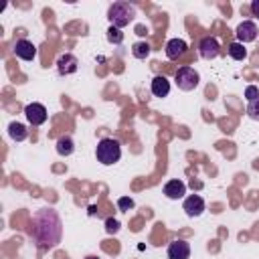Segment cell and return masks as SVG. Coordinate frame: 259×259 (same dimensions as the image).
<instances>
[{
    "mask_svg": "<svg viewBox=\"0 0 259 259\" xmlns=\"http://www.w3.org/2000/svg\"><path fill=\"white\" fill-rule=\"evenodd\" d=\"M61 235H63V223L55 208L42 206L32 214L30 237L38 243L40 249L55 247L61 241Z\"/></svg>",
    "mask_w": 259,
    "mask_h": 259,
    "instance_id": "cell-1",
    "label": "cell"
},
{
    "mask_svg": "<svg viewBox=\"0 0 259 259\" xmlns=\"http://www.w3.org/2000/svg\"><path fill=\"white\" fill-rule=\"evenodd\" d=\"M95 156H97V162H101L103 166H111L121 158V144L113 138H103L95 148Z\"/></svg>",
    "mask_w": 259,
    "mask_h": 259,
    "instance_id": "cell-2",
    "label": "cell"
},
{
    "mask_svg": "<svg viewBox=\"0 0 259 259\" xmlns=\"http://www.w3.org/2000/svg\"><path fill=\"white\" fill-rule=\"evenodd\" d=\"M136 16V6L130 2H113L107 10V18L111 22V26L115 28H123L127 26Z\"/></svg>",
    "mask_w": 259,
    "mask_h": 259,
    "instance_id": "cell-3",
    "label": "cell"
},
{
    "mask_svg": "<svg viewBox=\"0 0 259 259\" xmlns=\"http://www.w3.org/2000/svg\"><path fill=\"white\" fill-rule=\"evenodd\" d=\"M198 83H200V77L192 67H180L176 71V85L180 91H192L198 87Z\"/></svg>",
    "mask_w": 259,
    "mask_h": 259,
    "instance_id": "cell-4",
    "label": "cell"
},
{
    "mask_svg": "<svg viewBox=\"0 0 259 259\" xmlns=\"http://www.w3.org/2000/svg\"><path fill=\"white\" fill-rule=\"evenodd\" d=\"M235 34H237V42L247 45V42H253V40L257 38L259 30H257V24H255L253 20H243V22L235 28Z\"/></svg>",
    "mask_w": 259,
    "mask_h": 259,
    "instance_id": "cell-5",
    "label": "cell"
},
{
    "mask_svg": "<svg viewBox=\"0 0 259 259\" xmlns=\"http://www.w3.org/2000/svg\"><path fill=\"white\" fill-rule=\"evenodd\" d=\"M24 115H26V119H28V123L30 125H42L45 121H47V117H49V113H47V107L42 105V103H28L26 107H24Z\"/></svg>",
    "mask_w": 259,
    "mask_h": 259,
    "instance_id": "cell-6",
    "label": "cell"
},
{
    "mask_svg": "<svg viewBox=\"0 0 259 259\" xmlns=\"http://www.w3.org/2000/svg\"><path fill=\"white\" fill-rule=\"evenodd\" d=\"M198 53L204 61H212L221 55V45L214 36H204L200 42H198Z\"/></svg>",
    "mask_w": 259,
    "mask_h": 259,
    "instance_id": "cell-7",
    "label": "cell"
},
{
    "mask_svg": "<svg viewBox=\"0 0 259 259\" xmlns=\"http://www.w3.org/2000/svg\"><path fill=\"white\" fill-rule=\"evenodd\" d=\"M12 51H14V55H16L18 59H22V61H32V59L36 57V47H34V42H30V40H26V38L16 40L14 47H12Z\"/></svg>",
    "mask_w": 259,
    "mask_h": 259,
    "instance_id": "cell-8",
    "label": "cell"
},
{
    "mask_svg": "<svg viewBox=\"0 0 259 259\" xmlns=\"http://www.w3.org/2000/svg\"><path fill=\"white\" fill-rule=\"evenodd\" d=\"M182 208H184V212H186L188 217H200V214L204 212V200H202V196H198V194H190V196L184 198Z\"/></svg>",
    "mask_w": 259,
    "mask_h": 259,
    "instance_id": "cell-9",
    "label": "cell"
},
{
    "mask_svg": "<svg viewBox=\"0 0 259 259\" xmlns=\"http://www.w3.org/2000/svg\"><path fill=\"white\" fill-rule=\"evenodd\" d=\"M77 67H79V61L71 53H65V55H61L57 59V71H59V75H73L77 71Z\"/></svg>",
    "mask_w": 259,
    "mask_h": 259,
    "instance_id": "cell-10",
    "label": "cell"
},
{
    "mask_svg": "<svg viewBox=\"0 0 259 259\" xmlns=\"http://www.w3.org/2000/svg\"><path fill=\"white\" fill-rule=\"evenodd\" d=\"M168 259H188L190 257V245L182 239H176L168 245Z\"/></svg>",
    "mask_w": 259,
    "mask_h": 259,
    "instance_id": "cell-11",
    "label": "cell"
},
{
    "mask_svg": "<svg viewBox=\"0 0 259 259\" xmlns=\"http://www.w3.org/2000/svg\"><path fill=\"white\" fill-rule=\"evenodd\" d=\"M184 194H186V184H184L182 180L174 178V180H168V182L164 184V196H166V198L178 200V198H182Z\"/></svg>",
    "mask_w": 259,
    "mask_h": 259,
    "instance_id": "cell-12",
    "label": "cell"
},
{
    "mask_svg": "<svg viewBox=\"0 0 259 259\" xmlns=\"http://www.w3.org/2000/svg\"><path fill=\"white\" fill-rule=\"evenodd\" d=\"M186 49H188V45L182 38H170L166 42V57L170 61H176V59H180L186 53Z\"/></svg>",
    "mask_w": 259,
    "mask_h": 259,
    "instance_id": "cell-13",
    "label": "cell"
},
{
    "mask_svg": "<svg viewBox=\"0 0 259 259\" xmlns=\"http://www.w3.org/2000/svg\"><path fill=\"white\" fill-rule=\"evenodd\" d=\"M150 91L154 97H166L170 93V81L164 75H156L150 83Z\"/></svg>",
    "mask_w": 259,
    "mask_h": 259,
    "instance_id": "cell-14",
    "label": "cell"
},
{
    "mask_svg": "<svg viewBox=\"0 0 259 259\" xmlns=\"http://www.w3.org/2000/svg\"><path fill=\"white\" fill-rule=\"evenodd\" d=\"M75 152V142L69 136H63L57 140V154L59 156H71Z\"/></svg>",
    "mask_w": 259,
    "mask_h": 259,
    "instance_id": "cell-15",
    "label": "cell"
},
{
    "mask_svg": "<svg viewBox=\"0 0 259 259\" xmlns=\"http://www.w3.org/2000/svg\"><path fill=\"white\" fill-rule=\"evenodd\" d=\"M8 134H10V138H12L14 142H22V140L28 138V130H26L22 123H18V121H12V123L8 125Z\"/></svg>",
    "mask_w": 259,
    "mask_h": 259,
    "instance_id": "cell-16",
    "label": "cell"
},
{
    "mask_svg": "<svg viewBox=\"0 0 259 259\" xmlns=\"http://www.w3.org/2000/svg\"><path fill=\"white\" fill-rule=\"evenodd\" d=\"M227 51H229L231 59H235V61L247 59V49H245V45H241V42H231V45L227 47Z\"/></svg>",
    "mask_w": 259,
    "mask_h": 259,
    "instance_id": "cell-17",
    "label": "cell"
},
{
    "mask_svg": "<svg viewBox=\"0 0 259 259\" xmlns=\"http://www.w3.org/2000/svg\"><path fill=\"white\" fill-rule=\"evenodd\" d=\"M150 45L148 42H144V40H140V42H134V47H132V55L136 57V59H148L150 57Z\"/></svg>",
    "mask_w": 259,
    "mask_h": 259,
    "instance_id": "cell-18",
    "label": "cell"
},
{
    "mask_svg": "<svg viewBox=\"0 0 259 259\" xmlns=\"http://www.w3.org/2000/svg\"><path fill=\"white\" fill-rule=\"evenodd\" d=\"M107 40L113 42V45H121L123 42V32L119 28H115V26H109L107 28Z\"/></svg>",
    "mask_w": 259,
    "mask_h": 259,
    "instance_id": "cell-19",
    "label": "cell"
},
{
    "mask_svg": "<svg viewBox=\"0 0 259 259\" xmlns=\"http://www.w3.org/2000/svg\"><path fill=\"white\" fill-rule=\"evenodd\" d=\"M247 115H249L251 119L259 121V99H255V101H249V105H247Z\"/></svg>",
    "mask_w": 259,
    "mask_h": 259,
    "instance_id": "cell-20",
    "label": "cell"
},
{
    "mask_svg": "<svg viewBox=\"0 0 259 259\" xmlns=\"http://www.w3.org/2000/svg\"><path fill=\"white\" fill-rule=\"evenodd\" d=\"M117 208H119V210H130V208H134V200H132L130 196H121V198L117 200Z\"/></svg>",
    "mask_w": 259,
    "mask_h": 259,
    "instance_id": "cell-21",
    "label": "cell"
},
{
    "mask_svg": "<svg viewBox=\"0 0 259 259\" xmlns=\"http://www.w3.org/2000/svg\"><path fill=\"white\" fill-rule=\"evenodd\" d=\"M245 97H247L249 101H255V99H259V89H257L255 85H249V87L245 89Z\"/></svg>",
    "mask_w": 259,
    "mask_h": 259,
    "instance_id": "cell-22",
    "label": "cell"
},
{
    "mask_svg": "<svg viewBox=\"0 0 259 259\" xmlns=\"http://www.w3.org/2000/svg\"><path fill=\"white\" fill-rule=\"evenodd\" d=\"M105 231L111 235V233H117L119 231V223L115 221V219H107L105 221Z\"/></svg>",
    "mask_w": 259,
    "mask_h": 259,
    "instance_id": "cell-23",
    "label": "cell"
},
{
    "mask_svg": "<svg viewBox=\"0 0 259 259\" xmlns=\"http://www.w3.org/2000/svg\"><path fill=\"white\" fill-rule=\"evenodd\" d=\"M251 12H253L255 18H259V0H253L251 2Z\"/></svg>",
    "mask_w": 259,
    "mask_h": 259,
    "instance_id": "cell-24",
    "label": "cell"
},
{
    "mask_svg": "<svg viewBox=\"0 0 259 259\" xmlns=\"http://www.w3.org/2000/svg\"><path fill=\"white\" fill-rule=\"evenodd\" d=\"M85 259H99V257H95V255H87Z\"/></svg>",
    "mask_w": 259,
    "mask_h": 259,
    "instance_id": "cell-25",
    "label": "cell"
}]
</instances>
